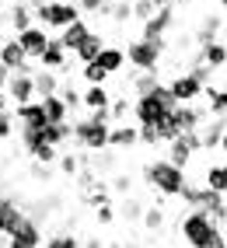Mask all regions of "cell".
<instances>
[{
    "mask_svg": "<svg viewBox=\"0 0 227 248\" xmlns=\"http://www.w3.org/2000/svg\"><path fill=\"white\" fill-rule=\"evenodd\" d=\"M108 108H88V115H77V119H70V143H77L80 151H102V147H108Z\"/></svg>",
    "mask_w": 227,
    "mask_h": 248,
    "instance_id": "obj_1",
    "label": "cell"
},
{
    "mask_svg": "<svg viewBox=\"0 0 227 248\" xmlns=\"http://www.w3.org/2000/svg\"><path fill=\"white\" fill-rule=\"evenodd\" d=\"M171 108H175V98H171V94H168V88L157 80V84H154L151 91H143V94H133V105H129V115L136 119V126H143V123H165Z\"/></svg>",
    "mask_w": 227,
    "mask_h": 248,
    "instance_id": "obj_2",
    "label": "cell"
},
{
    "mask_svg": "<svg viewBox=\"0 0 227 248\" xmlns=\"http://www.w3.org/2000/svg\"><path fill=\"white\" fill-rule=\"evenodd\" d=\"M143 178H147V186L157 192V200H168V196H178V189L185 186V168H175L171 161H151L143 164Z\"/></svg>",
    "mask_w": 227,
    "mask_h": 248,
    "instance_id": "obj_3",
    "label": "cell"
},
{
    "mask_svg": "<svg viewBox=\"0 0 227 248\" xmlns=\"http://www.w3.org/2000/svg\"><path fill=\"white\" fill-rule=\"evenodd\" d=\"M126 63L133 70H161V63L168 56V39H129V46L122 49Z\"/></svg>",
    "mask_w": 227,
    "mask_h": 248,
    "instance_id": "obj_4",
    "label": "cell"
},
{
    "mask_svg": "<svg viewBox=\"0 0 227 248\" xmlns=\"http://www.w3.org/2000/svg\"><path fill=\"white\" fill-rule=\"evenodd\" d=\"M217 231H224V227H217L210 220V213H203V210H185L182 220H178V234H182V241L189 248H206Z\"/></svg>",
    "mask_w": 227,
    "mask_h": 248,
    "instance_id": "obj_5",
    "label": "cell"
},
{
    "mask_svg": "<svg viewBox=\"0 0 227 248\" xmlns=\"http://www.w3.org/2000/svg\"><path fill=\"white\" fill-rule=\"evenodd\" d=\"M31 18H39V25L45 31H60V28H67L70 21L80 18V11L74 0H42V4L31 7Z\"/></svg>",
    "mask_w": 227,
    "mask_h": 248,
    "instance_id": "obj_6",
    "label": "cell"
},
{
    "mask_svg": "<svg viewBox=\"0 0 227 248\" xmlns=\"http://www.w3.org/2000/svg\"><path fill=\"white\" fill-rule=\"evenodd\" d=\"M7 248H42V227L31 213H21L18 224L7 231Z\"/></svg>",
    "mask_w": 227,
    "mask_h": 248,
    "instance_id": "obj_7",
    "label": "cell"
},
{
    "mask_svg": "<svg viewBox=\"0 0 227 248\" xmlns=\"http://www.w3.org/2000/svg\"><path fill=\"white\" fill-rule=\"evenodd\" d=\"M31 74H35V67H31V63H25L21 70H11L7 84H4V94L11 98V105H21V102H31V98H35Z\"/></svg>",
    "mask_w": 227,
    "mask_h": 248,
    "instance_id": "obj_8",
    "label": "cell"
},
{
    "mask_svg": "<svg viewBox=\"0 0 227 248\" xmlns=\"http://www.w3.org/2000/svg\"><path fill=\"white\" fill-rule=\"evenodd\" d=\"M224 137H227V119H224V115H206V123L199 126V143H203V151L224 157Z\"/></svg>",
    "mask_w": 227,
    "mask_h": 248,
    "instance_id": "obj_9",
    "label": "cell"
},
{
    "mask_svg": "<svg viewBox=\"0 0 227 248\" xmlns=\"http://www.w3.org/2000/svg\"><path fill=\"white\" fill-rule=\"evenodd\" d=\"M168 94L175 98V105H189V102H199V94H203V84L196 77H192L189 70L185 74H175L171 80H168Z\"/></svg>",
    "mask_w": 227,
    "mask_h": 248,
    "instance_id": "obj_10",
    "label": "cell"
},
{
    "mask_svg": "<svg viewBox=\"0 0 227 248\" xmlns=\"http://www.w3.org/2000/svg\"><path fill=\"white\" fill-rule=\"evenodd\" d=\"M143 28H140V35L143 39H165L168 31H171V25H175V7H157L147 21H140Z\"/></svg>",
    "mask_w": 227,
    "mask_h": 248,
    "instance_id": "obj_11",
    "label": "cell"
},
{
    "mask_svg": "<svg viewBox=\"0 0 227 248\" xmlns=\"http://www.w3.org/2000/svg\"><path fill=\"white\" fill-rule=\"evenodd\" d=\"M14 39H18V46L25 49V56H28V60H35L42 49H45V42H49V31H45L42 25L31 21V25H28V28H21Z\"/></svg>",
    "mask_w": 227,
    "mask_h": 248,
    "instance_id": "obj_12",
    "label": "cell"
},
{
    "mask_svg": "<svg viewBox=\"0 0 227 248\" xmlns=\"http://www.w3.org/2000/svg\"><path fill=\"white\" fill-rule=\"evenodd\" d=\"M35 60H39V67H42V70H63V67L70 63V53L63 49V42H60L56 35H49L45 49H42V53H39Z\"/></svg>",
    "mask_w": 227,
    "mask_h": 248,
    "instance_id": "obj_13",
    "label": "cell"
},
{
    "mask_svg": "<svg viewBox=\"0 0 227 248\" xmlns=\"http://www.w3.org/2000/svg\"><path fill=\"white\" fill-rule=\"evenodd\" d=\"M11 115H14V123H21V126H31V129L45 126V112H42V102H39V98H31V102H21V105H14V108H11Z\"/></svg>",
    "mask_w": 227,
    "mask_h": 248,
    "instance_id": "obj_14",
    "label": "cell"
},
{
    "mask_svg": "<svg viewBox=\"0 0 227 248\" xmlns=\"http://www.w3.org/2000/svg\"><path fill=\"white\" fill-rule=\"evenodd\" d=\"M192 60H199V63H206L213 74H224V63H227V46H224V39H217V42H206V46H199V56H192Z\"/></svg>",
    "mask_w": 227,
    "mask_h": 248,
    "instance_id": "obj_15",
    "label": "cell"
},
{
    "mask_svg": "<svg viewBox=\"0 0 227 248\" xmlns=\"http://www.w3.org/2000/svg\"><path fill=\"white\" fill-rule=\"evenodd\" d=\"M108 147H112V151H133V147H136V126L112 123L108 126Z\"/></svg>",
    "mask_w": 227,
    "mask_h": 248,
    "instance_id": "obj_16",
    "label": "cell"
},
{
    "mask_svg": "<svg viewBox=\"0 0 227 248\" xmlns=\"http://www.w3.org/2000/svg\"><path fill=\"white\" fill-rule=\"evenodd\" d=\"M102 46H105L102 31H94V28H91L88 35H84V39H80V42H77V46L70 49V53H74L70 60H77V63H91L94 56H98V49H102Z\"/></svg>",
    "mask_w": 227,
    "mask_h": 248,
    "instance_id": "obj_17",
    "label": "cell"
},
{
    "mask_svg": "<svg viewBox=\"0 0 227 248\" xmlns=\"http://www.w3.org/2000/svg\"><path fill=\"white\" fill-rule=\"evenodd\" d=\"M94 63H98V67L112 77V74H119V70L126 67V53H122V46H108V42H105V46L98 49V56H94Z\"/></svg>",
    "mask_w": 227,
    "mask_h": 248,
    "instance_id": "obj_18",
    "label": "cell"
},
{
    "mask_svg": "<svg viewBox=\"0 0 227 248\" xmlns=\"http://www.w3.org/2000/svg\"><path fill=\"white\" fill-rule=\"evenodd\" d=\"M217 39H224V11H217V14H210V18H203V25H199V31H196V42H199V46L217 42Z\"/></svg>",
    "mask_w": 227,
    "mask_h": 248,
    "instance_id": "obj_19",
    "label": "cell"
},
{
    "mask_svg": "<svg viewBox=\"0 0 227 248\" xmlns=\"http://www.w3.org/2000/svg\"><path fill=\"white\" fill-rule=\"evenodd\" d=\"M199 98H206L210 102V115H227V91H224V80H217V84H203V94Z\"/></svg>",
    "mask_w": 227,
    "mask_h": 248,
    "instance_id": "obj_20",
    "label": "cell"
},
{
    "mask_svg": "<svg viewBox=\"0 0 227 248\" xmlns=\"http://www.w3.org/2000/svg\"><path fill=\"white\" fill-rule=\"evenodd\" d=\"M0 63H4L7 70H21L28 56H25V49L18 46V39H7V42H0Z\"/></svg>",
    "mask_w": 227,
    "mask_h": 248,
    "instance_id": "obj_21",
    "label": "cell"
},
{
    "mask_svg": "<svg viewBox=\"0 0 227 248\" xmlns=\"http://www.w3.org/2000/svg\"><path fill=\"white\" fill-rule=\"evenodd\" d=\"M112 94L105 84H88L84 91H80V108H108Z\"/></svg>",
    "mask_w": 227,
    "mask_h": 248,
    "instance_id": "obj_22",
    "label": "cell"
},
{
    "mask_svg": "<svg viewBox=\"0 0 227 248\" xmlns=\"http://www.w3.org/2000/svg\"><path fill=\"white\" fill-rule=\"evenodd\" d=\"M165 147H168V157H165V161H171L175 168H189V161H192V147L182 140V133H178V137H171Z\"/></svg>",
    "mask_w": 227,
    "mask_h": 248,
    "instance_id": "obj_23",
    "label": "cell"
},
{
    "mask_svg": "<svg viewBox=\"0 0 227 248\" xmlns=\"http://www.w3.org/2000/svg\"><path fill=\"white\" fill-rule=\"evenodd\" d=\"M31 84H35V98H45V94H56L63 80L56 77V70H42L39 67L35 74H31Z\"/></svg>",
    "mask_w": 227,
    "mask_h": 248,
    "instance_id": "obj_24",
    "label": "cell"
},
{
    "mask_svg": "<svg viewBox=\"0 0 227 248\" xmlns=\"http://www.w3.org/2000/svg\"><path fill=\"white\" fill-rule=\"evenodd\" d=\"M88 31H91V25H88L84 18H77V21H70L67 28H60V35H56V39H60V42H63V49L70 53V49H74V46H77L80 39H84Z\"/></svg>",
    "mask_w": 227,
    "mask_h": 248,
    "instance_id": "obj_25",
    "label": "cell"
},
{
    "mask_svg": "<svg viewBox=\"0 0 227 248\" xmlns=\"http://www.w3.org/2000/svg\"><path fill=\"white\" fill-rule=\"evenodd\" d=\"M203 186H206V189H213V192H227V164H224V157H217V161L206 168Z\"/></svg>",
    "mask_w": 227,
    "mask_h": 248,
    "instance_id": "obj_26",
    "label": "cell"
},
{
    "mask_svg": "<svg viewBox=\"0 0 227 248\" xmlns=\"http://www.w3.org/2000/svg\"><path fill=\"white\" fill-rule=\"evenodd\" d=\"M39 102H42V112H45V123H63V119H70V108L63 105L60 94H45V98H39Z\"/></svg>",
    "mask_w": 227,
    "mask_h": 248,
    "instance_id": "obj_27",
    "label": "cell"
},
{
    "mask_svg": "<svg viewBox=\"0 0 227 248\" xmlns=\"http://www.w3.org/2000/svg\"><path fill=\"white\" fill-rule=\"evenodd\" d=\"M165 210L161 206H143V213H140V224L151 231V234H161V231H165Z\"/></svg>",
    "mask_w": 227,
    "mask_h": 248,
    "instance_id": "obj_28",
    "label": "cell"
},
{
    "mask_svg": "<svg viewBox=\"0 0 227 248\" xmlns=\"http://www.w3.org/2000/svg\"><path fill=\"white\" fill-rule=\"evenodd\" d=\"M7 21H11V28H14V31L28 28L31 21H35V18H31V4H14V7H11V14H7Z\"/></svg>",
    "mask_w": 227,
    "mask_h": 248,
    "instance_id": "obj_29",
    "label": "cell"
},
{
    "mask_svg": "<svg viewBox=\"0 0 227 248\" xmlns=\"http://www.w3.org/2000/svg\"><path fill=\"white\" fill-rule=\"evenodd\" d=\"M80 14H94V18H108V7L112 0H74Z\"/></svg>",
    "mask_w": 227,
    "mask_h": 248,
    "instance_id": "obj_30",
    "label": "cell"
},
{
    "mask_svg": "<svg viewBox=\"0 0 227 248\" xmlns=\"http://www.w3.org/2000/svg\"><path fill=\"white\" fill-rule=\"evenodd\" d=\"M80 77H84L88 84H108V74H105L94 60H91V63H80Z\"/></svg>",
    "mask_w": 227,
    "mask_h": 248,
    "instance_id": "obj_31",
    "label": "cell"
},
{
    "mask_svg": "<svg viewBox=\"0 0 227 248\" xmlns=\"http://www.w3.org/2000/svg\"><path fill=\"white\" fill-rule=\"evenodd\" d=\"M157 84V70H136V77H133V94H143V91H151Z\"/></svg>",
    "mask_w": 227,
    "mask_h": 248,
    "instance_id": "obj_32",
    "label": "cell"
},
{
    "mask_svg": "<svg viewBox=\"0 0 227 248\" xmlns=\"http://www.w3.org/2000/svg\"><path fill=\"white\" fill-rule=\"evenodd\" d=\"M108 119L112 123H126L129 119V98H112L108 102Z\"/></svg>",
    "mask_w": 227,
    "mask_h": 248,
    "instance_id": "obj_33",
    "label": "cell"
},
{
    "mask_svg": "<svg viewBox=\"0 0 227 248\" xmlns=\"http://www.w3.org/2000/svg\"><path fill=\"white\" fill-rule=\"evenodd\" d=\"M60 98H63V105L70 108V119H74V112L80 108V91L77 88H70V84H60V91H56Z\"/></svg>",
    "mask_w": 227,
    "mask_h": 248,
    "instance_id": "obj_34",
    "label": "cell"
},
{
    "mask_svg": "<svg viewBox=\"0 0 227 248\" xmlns=\"http://www.w3.org/2000/svg\"><path fill=\"white\" fill-rule=\"evenodd\" d=\"M45 248H80V241L70 234V231H60V234H49V238H45Z\"/></svg>",
    "mask_w": 227,
    "mask_h": 248,
    "instance_id": "obj_35",
    "label": "cell"
},
{
    "mask_svg": "<svg viewBox=\"0 0 227 248\" xmlns=\"http://www.w3.org/2000/svg\"><path fill=\"white\" fill-rule=\"evenodd\" d=\"M84 164H88V157H77V154H63V157H60V171L74 178V175H77L80 168H84Z\"/></svg>",
    "mask_w": 227,
    "mask_h": 248,
    "instance_id": "obj_36",
    "label": "cell"
},
{
    "mask_svg": "<svg viewBox=\"0 0 227 248\" xmlns=\"http://www.w3.org/2000/svg\"><path fill=\"white\" fill-rule=\"evenodd\" d=\"M108 18L116 21V25H126L133 14H129V0H112V7H108Z\"/></svg>",
    "mask_w": 227,
    "mask_h": 248,
    "instance_id": "obj_37",
    "label": "cell"
},
{
    "mask_svg": "<svg viewBox=\"0 0 227 248\" xmlns=\"http://www.w3.org/2000/svg\"><path fill=\"white\" fill-rule=\"evenodd\" d=\"M28 154L35 157L39 164H53V161H56V147H53V143H35Z\"/></svg>",
    "mask_w": 227,
    "mask_h": 248,
    "instance_id": "obj_38",
    "label": "cell"
},
{
    "mask_svg": "<svg viewBox=\"0 0 227 248\" xmlns=\"http://www.w3.org/2000/svg\"><path fill=\"white\" fill-rule=\"evenodd\" d=\"M154 11H157V7L151 4V0H129V14H133L136 21H147Z\"/></svg>",
    "mask_w": 227,
    "mask_h": 248,
    "instance_id": "obj_39",
    "label": "cell"
},
{
    "mask_svg": "<svg viewBox=\"0 0 227 248\" xmlns=\"http://www.w3.org/2000/svg\"><path fill=\"white\" fill-rule=\"evenodd\" d=\"M119 210H122V217H129V220H140V213H143V203H140V200H133V196H126Z\"/></svg>",
    "mask_w": 227,
    "mask_h": 248,
    "instance_id": "obj_40",
    "label": "cell"
},
{
    "mask_svg": "<svg viewBox=\"0 0 227 248\" xmlns=\"http://www.w3.org/2000/svg\"><path fill=\"white\" fill-rule=\"evenodd\" d=\"M14 137V115L11 108H0V140H11Z\"/></svg>",
    "mask_w": 227,
    "mask_h": 248,
    "instance_id": "obj_41",
    "label": "cell"
},
{
    "mask_svg": "<svg viewBox=\"0 0 227 248\" xmlns=\"http://www.w3.org/2000/svg\"><path fill=\"white\" fill-rule=\"evenodd\" d=\"M94 220H98V224H116V206H112V203H102V206H94Z\"/></svg>",
    "mask_w": 227,
    "mask_h": 248,
    "instance_id": "obj_42",
    "label": "cell"
},
{
    "mask_svg": "<svg viewBox=\"0 0 227 248\" xmlns=\"http://www.w3.org/2000/svg\"><path fill=\"white\" fill-rule=\"evenodd\" d=\"M129 189H133V178H129L126 171H122V175H116V178H112V192H119V196H126Z\"/></svg>",
    "mask_w": 227,
    "mask_h": 248,
    "instance_id": "obj_43",
    "label": "cell"
},
{
    "mask_svg": "<svg viewBox=\"0 0 227 248\" xmlns=\"http://www.w3.org/2000/svg\"><path fill=\"white\" fill-rule=\"evenodd\" d=\"M206 248H227V234H224V231H217V234H213V241H210Z\"/></svg>",
    "mask_w": 227,
    "mask_h": 248,
    "instance_id": "obj_44",
    "label": "cell"
},
{
    "mask_svg": "<svg viewBox=\"0 0 227 248\" xmlns=\"http://www.w3.org/2000/svg\"><path fill=\"white\" fill-rule=\"evenodd\" d=\"M80 248H105L102 238H88V241H80Z\"/></svg>",
    "mask_w": 227,
    "mask_h": 248,
    "instance_id": "obj_45",
    "label": "cell"
},
{
    "mask_svg": "<svg viewBox=\"0 0 227 248\" xmlns=\"http://www.w3.org/2000/svg\"><path fill=\"white\" fill-rule=\"evenodd\" d=\"M7 77H11V70L4 67V63H0V91H4V84H7Z\"/></svg>",
    "mask_w": 227,
    "mask_h": 248,
    "instance_id": "obj_46",
    "label": "cell"
},
{
    "mask_svg": "<svg viewBox=\"0 0 227 248\" xmlns=\"http://www.w3.org/2000/svg\"><path fill=\"white\" fill-rule=\"evenodd\" d=\"M7 105H11V98H7L4 91H0V108H7Z\"/></svg>",
    "mask_w": 227,
    "mask_h": 248,
    "instance_id": "obj_47",
    "label": "cell"
},
{
    "mask_svg": "<svg viewBox=\"0 0 227 248\" xmlns=\"http://www.w3.org/2000/svg\"><path fill=\"white\" fill-rule=\"evenodd\" d=\"M154 7H171V0H151Z\"/></svg>",
    "mask_w": 227,
    "mask_h": 248,
    "instance_id": "obj_48",
    "label": "cell"
},
{
    "mask_svg": "<svg viewBox=\"0 0 227 248\" xmlns=\"http://www.w3.org/2000/svg\"><path fill=\"white\" fill-rule=\"evenodd\" d=\"M119 248H143V245H136V241H126V245H119Z\"/></svg>",
    "mask_w": 227,
    "mask_h": 248,
    "instance_id": "obj_49",
    "label": "cell"
},
{
    "mask_svg": "<svg viewBox=\"0 0 227 248\" xmlns=\"http://www.w3.org/2000/svg\"><path fill=\"white\" fill-rule=\"evenodd\" d=\"M182 4H192V0H171V7H182Z\"/></svg>",
    "mask_w": 227,
    "mask_h": 248,
    "instance_id": "obj_50",
    "label": "cell"
},
{
    "mask_svg": "<svg viewBox=\"0 0 227 248\" xmlns=\"http://www.w3.org/2000/svg\"><path fill=\"white\" fill-rule=\"evenodd\" d=\"M4 21H7V18H4V11H0V28H4Z\"/></svg>",
    "mask_w": 227,
    "mask_h": 248,
    "instance_id": "obj_51",
    "label": "cell"
},
{
    "mask_svg": "<svg viewBox=\"0 0 227 248\" xmlns=\"http://www.w3.org/2000/svg\"><path fill=\"white\" fill-rule=\"evenodd\" d=\"M0 234H4V220H0Z\"/></svg>",
    "mask_w": 227,
    "mask_h": 248,
    "instance_id": "obj_52",
    "label": "cell"
},
{
    "mask_svg": "<svg viewBox=\"0 0 227 248\" xmlns=\"http://www.w3.org/2000/svg\"><path fill=\"white\" fill-rule=\"evenodd\" d=\"M0 196H4V186H0Z\"/></svg>",
    "mask_w": 227,
    "mask_h": 248,
    "instance_id": "obj_53",
    "label": "cell"
},
{
    "mask_svg": "<svg viewBox=\"0 0 227 248\" xmlns=\"http://www.w3.org/2000/svg\"><path fill=\"white\" fill-rule=\"evenodd\" d=\"M0 248H7V245H0Z\"/></svg>",
    "mask_w": 227,
    "mask_h": 248,
    "instance_id": "obj_54",
    "label": "cell"
}]
</instances>
